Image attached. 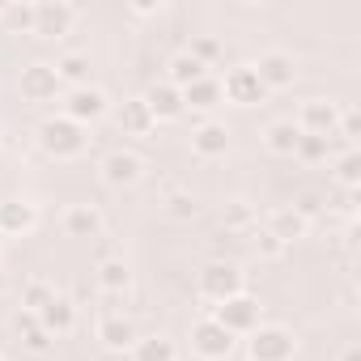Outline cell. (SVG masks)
<instances>
[{"label": "cell", "mask_w": 361, "mask_h": 361, "mask_svg": "<svg viewBox=\"0 0 361 361\" xmlns=\"http://www.w3.org/2000/svg\"><path fill=\"white\" fill-rule=\"evenodd\" d=\"M39 145H43L47 157H56V161H73V157L85 153L90 136H85L81 123H73V119H64V115H51V119L39 123Z\"/></svg>", "instance_id": "6da1fadb"}, {"label": "cell", "mask_w": 361, "mask_h": 361, "mask_svg": "<svg viewBox=\"0 0 361 361\" xmlns=\"http://www.w3.org/2000/svg\"><path fill=\"white\" fill-rule=\"evenodd\" d=\"M293 357H298V340L281 323H259L247 336V361H293Z\"/></svg>", "instance_id": "7a4b0ae2"}, {"label": "cell", "mask_w": 361, "mask_h": 361, "mask_svg": "<svg viewBox=\"0 0 361 361\" xmlns=\"http://www.w3.org/2000/svg\"><path fill=\"white\" fill-rule=\"evenodd\" d=\"M213 319L238 340V336H251L259 323H264V306H259V298H251L247 289L243 293H234V298H226L221 306H213Z\"/></svg>", "instance_id": "3957f363"}, {"label": "cell", "mask_w": 361, "mask_h": 361, "mask_svg": "<svg viewBox=\"0 0 361 361\" xmlns=\"http://www.w3.org/2000/svg\"><path fill=\"white\" fill-rule=\"evenodd\" d=\"M196 289H200V298H204V302L221 306L226 298L243 293V272H238L234 264H221V259H217V264H204V268H200Z\"/></svg>", "instance_id": "277c9868"}, {"label": "cell", "mask_w": 361, "mask_h": 361, "mask_svg": "<svg viewBox=\"0 0 361 361\" xmlns=\"http://www.w3.org/2000/svg\"><path fill=\"white\" fill-rule=\"evenodd\" d=\"M234 344H238V340H234L213 314L192 323V353H196V357H204V361H226V357L234 353Z\"/></svg>", "instance_id": "5b68a950"}, {"label": "cell", "mask_w": 361, "mask_h": 361, "mask_svg": "<svg viewBox=\"0 0 361 361\" xmlns=\"http://www.w3.org/2000/svg\"><path fill=\"white\" fill-rule=\"evenodd\" d=\"M18 90H22V102L43 106V102H56L64 85H60V77H56L51 64H26L22 77H18Z\"/></svg>", "instance_id": "8992f818"}, {"label": "cell", "mask_w": 361, "mask_h": 361, "mask_svg": "<svg viewBox=\"0 0 361 361\" xmlns=\"http://www.w3.org/2000/svg\"><path fill=\"white\" fill-rule=\"evenodd\" d=\"M111 111V98L98 90V85H77V90H68L64 94V119H73V123H94V119H102Z\"/></svg>", "instance_id": "52a82bcc"}, {"label": "cell", "mask_w": 361, "mask_h": 361, "mask_svg": "<svg viewBox=\"0 0 361 361\" xmlns=\"http://www.w3.org/2000/svg\"><path fill=\"white\" fill-rule=\"evenodd\" d=\"M73 26H77V5H68V0H39L35 5V35L64 39Z\"/></svg>", "instance_id": "ba28073f"}, {"label": "cell", "mask_w": 361, "mask_h": 361, "mask_svg": "<svg viewBox=\"0 0 361 361\" xmlns=\"http://www.w3.org/2000/svg\"><path fill=\"white\" fill-rule=\"evenodd\" d=\"M221 94H226V102H234V106H259V102L268 98V90L259 85V77H255L251 64L230 68V73L221 77Z\"/></svg>", "instance_id": "9c48e42d"}, {"label": "cell", "mask_w": 361, "mask_h": 361, "mask_svg": "<svg viewBox=\"0 0 361 361\" xmlns=\"http://www.w3.org/2000/svg\"><path fill=\"white\" fill-rule=\"evenodd\" d=\"M255 77H259V85L272 94V90H289L293 81H298V64H293V56L289 51H264L255 64Z\"/></svg>", "instance_id": "30bf717a"}, {"label": "cell", "mask_w": 361, "mask_h": 361, "mask_svg": "<svg viewBox=\"0 0 361 361\" xmlns=\"http://www.w3.org/2000/svg\"><path fill=\"white\" fill-rule=\"evenodd\" d=\"M140 157L136 153H128V149H111L102 161H98V178L106 188H132L136 178H140Z\"/></svg>", "instance_id": "8fae6325"}, {"label": "cell", "mask_w": 361, "mask_h": 361, "mask_svg": "<svg viewBox=\"0 0 361 361\" xmlns=\"http://www.w3.org/2000/svg\"><path fill=\"white\" fill-rule=\"evenodd\" d=\"M39 226V204L30 200H0V238H26Z\"/></svg>", "instance_id": "7c38bea8"}, {"label": "cell", "mask_w": 361, "mask_h": 361, "mask_svg": "<svg viewBox=\"0 0 361 361\" xmlns=\"http://www.w3.org/2000/svg\"><path fill=\"white\" fill-rule=\"evenodd\" d=\"M336 123H340V106L331 98H310L298 115V128L306 136H336Z\"/></svg>", "instance_id": "4fadbf2b"}, {"label": "cell", "mask_w": 361, "mask_h": 361, "mask_svg": "<svg viewBox=\"0 0 361 361\" xmlns=\"http://www.w3.org/2000/svg\"><path fill=\"white\" fill-rule=\"evenodd\" d=\"M98 340H102V348H111V353H132V344L140 340V331H136V323L128 319V314H102L98 319Z\"/></svg>", "instance_id": "5bb4252c"}, {"label": "cell", "mask_w": 361, "mask_h": 361, "mask_svg": "<svg viewBox=\"0 0 361 361\" xmlns=\"http://www.w3.org/2000/svg\"><path fill=\"white\" fill-rule=\"evenodd\" d=\"M145 106H149V115H153L157 123L188 115V111H183V90H174L170 81H157V85H149V94H145Z\"/></svg>", "instance_id": "9a60e30c"}, {"label": "cell", "mask_w": 361, "mask_h": 361, "mask_svg": "<svg viewBox=\"0 0 361 361\" xmlns=\"http://www.w3.org/2000/svg\"><path fill=\"white\" fill-rule=\"evenodd\" d=\"M226 149H230V128H226V123L204 119V123L192 132V153H196V157L213 161V157H226Z\"/></svg>", "instance_id": "2e32d148"}, {"label": "cell", "mask_w": 361, "mask_h": 361, "mask_svg": "<svg viewBox=\"0 0 361 361\" xmlns=\"http://www.w3.org/2000/svg\"><path fill=\"white\" fill-rule=\"evenodd\" d=\"M226 102V94H221V77H200V81H192L188 90H183V111H200V115H209V111H217Z\"/></svg>", "instance_id": "e0dca14e"}, {"label": "cell", "mask_w": 361, "mask_h": 361, "mask_svg": "<svg viewBox=\"0 0 361 361\" xmlns=\"http://www.w3.org/2000/svg\"><path fill=\"white\" fill-rule=\"evenodd\" d=\"M60 226H64L68 238H98L102 234V213L94 204H68L64 217H60Z\"/></svg>", "instance_id": "ac0fdd59"}, {"label": "cell", "mask_w": 361, "mask_h": 361, "mask_svg": "<svg viewBox=\"0 0 361 361\" xmlns=\"http://www.w3.org/2000/svg\"><path fill=\"white\" fill-rule=\"evenodd\" d=\"M13 331H18V344H22L26 353H35V357L51 353V344H56V340L43 331L39 314H30V310H18V314H13Z\"/></svg>", "instance_id": "d6986e66"}, {"label": "cell", "mask_w": 361, "mask_h": 361, "mask_svg": "<svg viewBox=\"0 0 361 361\" xmlns=\"http://www.w3.org/2000/svg\"><path fill=\"white\" fill-rule=\"evenodd\" d=\"M39 323H43V331H47L51 340H56V336H68V331L77 327V306H73L68 298L56 293V298L39 310Z\"/></svg>", "instance_id": "ffe728a7"}, {"label": "cell", "mask_w": 361, "mask_h": 361, "mask_svg": "<svg viewBox=\"0 0 361 361\" xmlns=\"http://www.w3.org/2000/svg\"><path fill=\"white\" fill-rule=\"evenodd\" d=\"M306 230H310V217H302L298 209H272V217H268V234L281 238L285 247L306 238Z\"/></svg>", "instance_id": "44dd1931"}, {"label": "cell", "mask_w": 361, "mask_h": 361, "mask_svg": "<svg viewBox=\"0 0 361 361\" xmlns=\"http://www.w3.org/2000/svg\"><path fill=\"white\" fill-rule=\"evenodd\" d=\"M153 128H157V119L149 115L145 98H128V102L119 106V132H123V136H149Z\"/></svg>", "instance_id": "7402d4cb"}, {"label": "cell", "mask_w": 361, "mask_h": 361, "mask_svg": "<svg viewBox=\"0 0 361 361\" xmlns=\"http://www.w3.org/2000/svg\"><path fill=\"white\" fill-rule=\"evenodd\" d=\"M298 140H302V128H298L293 119H276V123H268V132H264V145H268V153H276V157H293V153H298Z\"/></svg>", "instance_id": "603a6c76"}, {"label": "cell", "mask_w": 361, "mask_h": 361, "mask_svg": "<svg viewBox=\"0 0 361 361\" xmlns=\"http://www.w3.org/2000/svg\"><path fill=\"white\" fill-rule=\"evenodd\" d=\"M51 68H56L60 85H68V90L90 85V56H85V51H68V56H60Z\"/></svg>", "instance_id": "cb8c5ba5"}, {"label": "cell", "mask_w": 361, "mask_h": 361, "mask_svg": "<svg viewBox=\"0 0 361 361\" xmlns=\"http://www.w3.org/2000/svg\"><path fill=\"white\" fill-rule=\"evenodd\" d=\"M132 361H178V348L166 336H140L132 344Z\"/></svg>", "instance_id": "d4e9b609"}, {"label": "cell", "mask_w": 361, "mask_h": 361, "mask_svg": "<svg viewBox=\"0 0 361 361\" xmlns=\"http://www.w3.org/2000/svg\"><path fill=\"white\" fill-rule=\"evenodd\" d=\"M200 77H209V68H204L200 60H192L188 51H183V56H174V60H170V73H166V81H170L174 90H188V85L200 81Z\"/></svg>", "instance_id": "484cf974"}, {"label": "cell", "mask_w": 361, "mask_h": 361, "mask_svg": "<svg viewBox=\"0 0 361 361\" xmlns=\"http://www.w3.org/2000/svg\"><path fill=\"white\" fill-rule=\"evenodd\" d=\"M132 285V268L123 259H102L98 264V289L102 293H123Z\"/></svg>", "instance_id": "4316f807"}, {"label": "cell", "mask_w": 361, "mask_h": 361, "mask_svg": "<svg viewBox=\"0 0 361 361\" xmlns=\"http://www.w3.org/2000/svg\"><path fill=\"white\" fill-rule=\"evenodd\" d=\"M336 178L344 183V192H357V188H361V153H357L353 145L340 149V157H336Z\"/></svg>", "instance_id": "83f0119b"}, {"label": "cell", "mask_w": 361, "mask_h": 361, "mask_svg": "<svg viewBox=\"0 0 361 361\" xmlns=\"http://www.w3.org/2000/svg\"><path fill=\"white\" fill-rule=\"evenodd\" d=\"M331 149H336V136H306L302 132V140H298V153L293 157H302V161H327L331 157Z\"/></svg>", "instance_id": "f1b7e54d"}, {"label": "cell", "mask_w": 361, "mask_h": 361, "mask_svg": "<svg viewBox=\"0 0 361 361\" xmlns=\"http://www.w3.org/2000/svg\"><path fill=\"white\" fill-rule=\"evenodd\" d=\"M0 22H5L9 30H30L35 35V5H0Z\"/></svg>", "instance_id": "f546056e"}, {"label": "cell", "mask_w": 361, "mask_h": 361, "mask_svg": "<svg viewBox=\"0 0 361 361\" xmlns=\"http://www.w3.org/2000/svg\"><path fill=\"white\" fill-rule=\"evenodd\" d=\"M56 298V289L47 285V281H30L26 289H22V310H30V314H39L47 302Z\"/></svg>", "instance_id": "4dcf8cb0"}, {"label": "cell", "mask_w": 361, "mask_h": 361, "mask_svg": "<svg viewBox=\"0 0 361 361\" xmlns=\"http://www.w3.org/2000/svg\"><path fill=\"white\" fill-rule=\"evenodd\" d=\"M188 56H192V60H200V64L209 68V64H217V60H221V43H217L213 35H200V39H192V51H188Z\"/></svg>", "instance_id": "1f68e13d"}, {"label": "cell", "mask_w": 361, "mask_h": 361, "mask_svg": "<svg viewBox=\"0 0 361 361\" xmlns=\"http://www.w3.org/2000/svg\"><path fill=\"white\" fill-rule=\"evenodd\" d=\"M166 213L178 217V221H192V217H196V200H192L188 192H174V196L166 200Z\"/></svg>", "instance_id": "d6a6232c"}, {"label": "cell", "mask_w": 361, "mask_h": 361, "mask_svg": "<svg viewBox=\"0 0 361 361\" xmlns=\"http://www.w3.org/2000/svg\"><path fill=\"white\" fill-rule=\"evenodd\" d=\"M255 251H264V255H281V251H285V243H281V238H272L268 230H255Z\"/></svg>", "instance_id": "836d02e7"}, {"label": "cell", "mask_w": 361, "mask_h": 361, "mask_svg": "<svg viewBox=\"0 0 361 361\" xmlns=\"http://www.w3.org/2000/svg\"><path fill=\"white\" fill-rule=\"evenodd\" d=\"M340 361H361V348H357V344H348V348L340 353Z\"/></svg>", "instance_id": "e575fe53"}, {"label": "cell", "mask_w": 361, "mask_h": 361, "mask_svg": "<svg viewBox=\"0 0 361 361\" xmlns=\"http://www.w3.org/2000/svg\"><path fill=\"white\" fill-rule=\"evenodd\" d=\"M161 5H132V13H140V18H149V13H157Z\"/></svg>", "instance_id": "d590c367"}, {"label": "cell", "mask_w": 361, "mask_h": 361, "mask_svg": "<svg viewBox=\"0 0 361 361\" xmlns=\"http://www.w3.org/2000/svg\"><path fill=\"white\" fill-rule=\"evenodd\" d=\"M0 293H5V272H0Z\"/></svg>", "instance_id": "8d00e7d4"}, {"label": "cell", "mask_w": 361, "mask_h": 361, "mask_svg": "<svg viewBox=\"0 0 361 361\" xmlns=\"http://www.w3.org/2000/svg\"><path fill=\"white\" fill-rule=\"evenodd\" d=\"M0 361H5V357H0Z\"/></svg>", "instance_id": "74e56055"}]
</instances>
